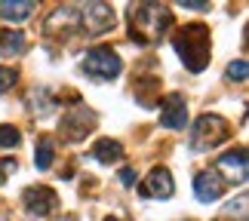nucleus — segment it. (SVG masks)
<instances>
[{
  "mask_svg": "<svg viewBox=\"0 0 249 221\" xmlns=\"http://www.w3.org/2000/svg\"><path fill=\"white\" fill-rule=\"evenodd\" d=\"M129 34L136 43H154L163 37V31L172 25V13L163 3H136L129 6Z\"/></svg>",
  "mask_w": 249,
  "mask_h": 221,
  "instance_id": "f257e3e1",
  "label": "nucleus"
},
{
  "mask_svg": "<svg viewBox=\"0 0 249 221\" xmlns=\"http://www.w3.org/2000/svg\"><path fill=\"white\" fill-rule=\"evenodd\" d=\"M172 46H176V52L181 55V62H185L188 71L200 74L209 65V31L203 25L181 28V31L172 37Z\"/></svg>",
  "mask_w": 249,
  "mask_h": 221,
  "instance_id": "f03ea898",
  "label": "nucleus"
},
{
  "mask_svg": "<svg viewBox=\"0 0 249 221\" xmlns=\"http://www.w3.org/2000/svg\"><path fill=\"white\" fill-rule=\"evenodd\" d=\"M225 117H218V114H203L197 123H194V132H191V151H213L215 145H222V141L231 136L228 132Z\"/></svg>",
  "mask_w": 249,
  "mask_h": 221,
  "instance_id": "7ed1b4c3",
  "label": "nucleus"
},
{
  "mask_svg": "<svg viewBox=\"0 0 249 221\" xmlns=\"http://www.w3.org/2000/svg\"><path fill=\"white\" fill-rule=\"evenodd\" d=\"M83 71L95 77V80H114L123 71V62L111 46H95V50L83 55Z\"/></svg>",
  "mask_w": 249,
  "mask_h": 221,
  "instance_id": "20e7f679",
  "label": "nucleus"
},
{
  "mask_svg": "<svg viewBox=\"0 0 249 221\" xmlns=\"http://www.w3.org/2000/svg\"><path fill=\"white\" fill-rule=\"evenodd\" d=\"M22 203L28 206V212H31V215H37V218H46V215H50L55 206H59V194H55L53 187L34 185V187H28L25 194H22Z\"/></svg>",
  "mask_w": 249,
  "mask_h": 221,
  "instance_id": "39448f33",
  "label": "nucleus"
},
{
  "mask_svg": "<svg viewBox=\"0 0 249 221\" xmlns=\"http://www.w3.org/2000/svg\"><path fill=\"white\" fill-rule=\"evenodd\" d=\"M83 25L92 37H99L114 28V9L108 3H86L83 6Z\"/></svg>",
  "mask_w": 249,
  "mask_h": 221,
  "instance_id": "423d86ee",
  "label": "nucleus"
},
{
  "mask_svg": "<svg viewBox=\"0 0 249 221\" xmlns=\"http://www.w3.org/2000/svg\"><path fill=\"white\" fill-rule=\"evenodd\" d=\"M215 172L218 175H228V181H234V185H246V151L237 148V151H228L225 157H218L215 163ZM225 181V185H228Z\"/></svg>",
  "mask_w": 249,
  "mask_h": 221,
  "instance_id": "0eeeda50",
  "label": "nucleus"
},
{
  "mask_svg": "<svg viewBox=\"0 0 249 221\" xmlns=\"http://www.w3.org/2000/svg\"><path fill=\"white\" fill-rule=\"evenodd\" d=\"M194 194H197L200 203H215V200L225 194V178L218 175L215 169L200 172V175L194 178Z\"/></svg>",
  "mask_w": 249,
  "mask_h": 221,
  "instance_id": "6e6552de",
  "label": "nucleus"
},
{
  "mask_svg": "<svg viewBox=\"0 0 249 221\" xmlns=\"http://www.w3.org/2000/svg\"><path fill=\"white\" fill-rule=\"evenodd\" d=\"M142 197H160V200H169L172 197V190H176V185H172V175H169V169L163 166H157V169H151V175L142 181Z\"/></svg>",
  "mask_w": 249,
  "mask_h": 221,
  "instance_id": "1a4fd4ad",
  "label": "nucleus"
},
{
  "mask_svg": "<svg viewBox=\"0 0 249 221\" xmlns=\"http://www.w3.org/2000/svg\"><path fill=\"white\" fill-rule=\"evenodd\" d=\"M185 120H188L185 99H181L178 92L166 95V102H163V111H160V126H166V129H181V126H185Z\"/></svg>",
  "mask_w": 249,
  "mask_h": 221,
  "instance_id": "9d476101",
  "label": "nucleus"
},
{
  "mask_svg": "<svg viewBox=\"0 0 249 221\" xmlns=\"http://www.w3.org/2000/svg\"><path fill=\"white\" fill-rule=\"evenodd\" d=\"M95 123V117L86 108H74L71 114H65V120H62V132L68 136L71 141H77V138H83L86 136V129H89Z\"/></svg>",
  "mask_w": 249,
  "mask_h": 221,
  "instance_id": "9b49d317",
  "label": "nucleus"
},
{
  "mask_svg": "<svg viewBox=\"0 0 249 221\" xmlns=\"http://www.w3.org/2000/svg\"><path fill=\"white\" fill-rule=\"evenodd\" d=\"M22 50H25V34L0 28V55H18Z\"/></svg>",
  "mask_w": 249,
  "mask_h": 221,
  "instance_id": "f8f14e48",
  "label": "nucleus"
},
{
  "mask_svg": "<svg viewBox=\"0 0 249 221\" xmlns=\"http://www.w3.org/2000/svg\"><path fill=\"white\" fill-rule=\"evenodd\" d=\"M37 3H31V0H18V3H9V0H3L0 3V16L6 18V22H22V18L31 16V9Z\"/></svg>",
  "mask_w": 249,
  "mask_h": 221,
  "instance_id": "ddd939ff",
  "label": "nucleus"
},
{
  "mask_svg": "<svg viewBox=\"0 0 249 221\" xmlns=\"http://www.w3.org/2000/svg\"><path fill=\"white\" fill-rule=\"evenodd\" d=\"M92 157L99 160V163H114V160H120V157H123V148H120V141L102 138V141H95V148H92Z\"/></svg>",
  "mask_w": 249,
  "mask_h": 221,
  "instance_id": "4468645a",
  "label": "nucleus"
},
{
  "mask_svg": "<svg viewBox=\"0 0 249 221\" xmlns=\"http://www.w3.org/2000/svg\"><path fill=\"white\" fill-rule=\"evenodd\" d=\"M53 157H55V145H53V138L43 136L40 141H37V151H34V166L37 169H50Z\"/></svg>",
  "mask_w": 249,
  "mask_h": 221,
  "instance_id": "2eb2a0df",
  "label": "nucleus"
},
{
  "mask_svg": "<svg viewBox=\"0 0 249 221\" xmlns=\"http://www.w3.org/2000/svg\"><path fill=\"white\" fill-rule=\"evenodd\" d=\"M31 102H34V104H40V108H37L40 114H50V111L55 108L53 99H50V92H46L43 86H40V89H31Z\"/></svg>",
  "mask_w": 249,
  "mask_h": 221,
  "instance_id": "dca6fc26",
  "label": "nucleus"
},
{
  "mask_svg": "<svg viewBox=\"0 0 249 221\" xmlns=\"http://www.w3.org/2000/svg\"><path fill=\"white\" fill-rule=\"evenodd\" d=\"M246 74H249V65H246V59H237V62H231V65H228V77H231V80L243 83V80H246Z\"/></svg>",
  "mask_w": 249,
  "mask_h": 221,
  "instance_id": "f3484780",
  "label": "nucleus"
},
{
  "mask_svg": "<svg viewBox=\"0 0 249 221\" xmlns=\"http://www.w3.org/2000/svg\"><path fill=\"white\" fill-rule=\"evenodd\" d=\"M18 145V129L16 126H0V148H16Z\"/></svg>",
  "mask_w": 249,
  "mask_h": 221,
  "instance_id": "a211bd4d",
  "label": "nucleus"
},
{
  "mask_svg": "<svg viewBox=\"0 0 249 221\" xmlns=\"http://www.w3.org/2000/svg\"><path fill=\"white\" fill-rule=\"evenodd\" d=\"M9 86H16V71L13 68H0V92H6Z\"/></svg>",
  "mask_w": 249,
  "mask_h": 221,
  "instance_id": "6ab92c4d",
  "label": "nucleus"
},
{
  "mask_svg": "<svg viewBox=\"0 0 249 221\" xmlns=\"http://www.w3.org/2000/svg\"><path fill=\"white\" fill-rule=\"evenodd\" d=\"M9 172H16V160H13V157H3V160H0V185L6 181Z\"/></svg>",
  "mask_w": 249,
  "mask_h": 221,
  "instance_id": "aec40b11",
  "label": "nucleus"
},
{
  "mask_svg": "<svg viewBox=\"0 0 249 221\" xmlns=\"http://www.w3.org/2000/svg\"><path fill=\"white\" fill-rule=\"evenodd\" d=\"M120 181H123V185H126V187H132V185H136V169H120Z\"/></svg>",
  "mask_w": 249,
  "mask_h": 221,
  "instance_id": "412c9836",
  "label": "nucleus"
},
{
  "mask_svg": "<svg viewBox=\"0 0 249 221\" xmlns=\"http://www.w3.org/2000/svg\"><path fill=\"white\" fill-rule=\"evenodd\" d=\"M181 9H197L200 13V9H209V3H181Z\"/></svg>",
  "mask_w": 249,
  "mask_h": 221,
  "instance_id": "4be33fe9",
  "label": "nucleus"
},
{
  "mask_svg": "<svg viewBox=\"0 0 249 221\" xmlns=\"http://www.w3.org/2000/svg\"><path fill=\"white\" fill-rule=\"evenodd\" d=\"M105 221H117V218H105Z\"/></svg>",
  "mask_w": 249,
  "mask_h": 221,
  "instance_id": "5701e85b",
  "label": "nucleus"
}]
</instances>
